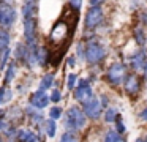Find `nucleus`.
<instances>
[{"mask_svg": "<svg viewBox=\"0 0 147 142\" xmlns=\"http://www.w3.org/2000/svg\"><path fill=\"white\" fill-rule=\"evenodd\" d=\"M70 22L67 21L65 17H60L57 22L54 24V27H52L51 33H49V46L54 47V49H59V47H62V49H67L68 44L63 43L65 41H68V38H70Z\"/></svg>", "mask_w": 147, "mask_h": 142, "instance_id": "1", "label": "nucleus"}, {"mask_svg": "<svg viewBox=\"0 0 147 142\" xmlns=\"http://www.w3.org/2000/svg\"><path fill=\"white\" fill-rule=\"evenodd\" d=\"M65 126L68 131H82L87 126V115L78 106H71L65 114Z\"/></svg>", "mask_w": 147, "mask_h": 142, "instance_id": "2", "label": "nucleus"}, {"mask_svg": "<svg viewBox=\"0 0 147 142\" xmlns=\"http://www.w3.org/2000/svg\"><path fill=\"white\" fill-rule=\"evenodd\" d=\"M84 57L89 63H100L106 57V49L96 41H89L84 49Z\"/></svg>", "mask_w": 147, "mask_h": 142, "instance_id": "3", "label": "nucleus"}, {"mask_svg": "<svg viewBox=\"0 0 147 142\" xmlns=\"http://www.w3.org/2000/svg\"><path fill=\"white\" fill-rule=\"evenodd\" d=\"M74 100L79 101L81 104H84L86 101H89L90 98H93V88L92 84H90V79H79L78 81V85L74 88Z\"/></svg>", "mask_w": 147, "mask_h": 142, "instance_id": "4", "label": "nucleus"}, {"mask_svg": "<svg viewBox=\"0 0 147 142\" xmlns=\"http://www.w3.org/2000/svg\"><path fill=\"white\" fill-rule=\"evenodd\" d=\"M18 13L11 3H0V27L10 28L16 22Z\"/></svg>", "mask_w": 147, "mask_h": 142, "instance_id": "5", "label": "nucleus"}, {"mask_svg": "<svg viewBox=\"0 0 147 142\" xmlns=\"http://www.w3.org/2000/svg\"><path fill=\"white\" fill-rule=\"evenodd\" d=\"M127 77V66L123 63H112L109 66L108 73H106V81L112 85L122 84V81H125Z\"/></svg>", "mask_w": 147, "mask_h": 142, "instance_id": "6", "label": "nucleus"}, {"mask_svg": "<svg viewBox=\"0 0 147 142\" xmlns=\"http://www.w3.org/2000/svg\"><path fill=\"white\" fill-rule=\"evenodd\" d=\"M82 110L84 114L87 115V118H92V120H96L101 117L103 114V104H101V100L98 96H93L90 98L89 101L82 104Z\"/></svg>", "mask_w": 147, "mask_h": 142, "instance_id": "7", "label": "nucleus"}, {"mask_svg": "<svg viewBox=\"0 0 147 142\" xmlns=\"http://www.w3.org/2000/svg\"><path fill=\"white\" fill-rule=\"evenodd\" d=\"M103 17H105V16H103L101 6H90L89 11L86 13V17H84V25H86V28L92 30V28L98 27V25L101 24Z\"/></svg>", "mask_w": 147, "mask_h": 142, "instance_id": "8", "label": "nucleus"}, {"mask_svg": "<svg viewBox=\"0 0 147 142\" xmlns=\"http://www.w3.org/2000/svg\"><path fill=\"white\" fill-rule=\"evenodd\" d=\"M49 103H51V100H49V96L46 95L45 90H36V92H32L29 96V104L30 106H33L35 109L41 110L45 109V107L49 106Z\"/></svg>", "mask_w": 147, "mask_h": 142, "instance_id": "9", "label": "nucleus"}, {"mask_svg": "<svg viewBox=\"0 0 147 142\" xmlns=\"http://www.w3.org/2000/svg\"><path fill=\"white\" fill-rule=\"evenodd\" d=\"M24 38H26L27 46L36 44V21H35V17L24 19Z\"/></svg>", "mask_w": 147, "mask_h": 142, "instance_id": "10", "label": "nucleus"}, {"mask_svg": "<svg viewBox=\"0 0 147 142\" xmlns=\"http://www.w3.org/2000/svg\"><path fill=\"white\" fill-rule=\"evenodd\" d=\"M123 90L130 95H134L141 90V81L136 74H130L123 81Z\"/></svg>", "mask_w": 147, "mask_h": 142, "instance_id": "11", "label": "nucleus"}, {"mask_svg": "<svg viewBox=\"0 0 147 142\" xmlns=\"http://www.w3.org/2000/svg\"><path fill=\"white\" fill-rule=\"evenodd\" d=\"M29 46H27V43H18L16 47H14V59L18 60V62H22L24 65H26L27 62V57H29Z\"/></svg>", "mask_w": 147, "mask_h": 142, "instance_id": "12", "label": "nucleus"}, {"mask_svg": "<svg viewBox=\"0 0 147 142\" xmlns=\"http://www.w3.org/2000/svg\"><path fill=\"white\" fill-rule=\"evenodd\" d=\"M26 115L29 117V120L33 123V125H41L43 126V122H45V117H43V114L40 112L38 109H35L33 106H29L26 109Z\"/></svg>", "mask_w": 147, "mask_h": 142, "instance_id": "13", "label": "nucleus"}, {"mask_svg": "<svg viewBox=\"0 0 147 142\" xmlns=\"http://www.w3.org/2000/svg\"><path fill=\"white\" fill-rule=\"evenodd\" d=\"M146 54L142 52V50H139V52H134L133 55L130 57V65L133 69H136V71H139V69H142L144 63H146Z\"/></svg>", "mask_w": 147, "mask_h": 142, "instance_id": "14", "label": "nucleus"}, {"mask_svg": "<svg viewBox=\"0 0 147 142\" xmlns=\"http://www.w3.org/2000/svg\"><path fill=\"white\" fill-rule=\"evenodd\" d=\"M16 73H18V63L16 62H10L7 66V71H5V85L11 84V82L14 81V77H16Z\"/></svg>", "mask_w": 147, "mask_h": 142, "instance_id": "15", "label": "nucleus"}, {"mask_svg": "<svg viewBox=\"0 0 147 142\" xmlns=\"http://www.w3.org/2000/svg\"><path fill=\"white\" fill-rule=\"evenodd\" d=\"M36 9H38V5H32V3H22V8H21V13H22L24 19H32L36 16Z\"/></svg>", "mask_w": 147, "mask_h": 142, "instance_id": "16", "label": "nucleus"}, {"mask_svg": "<svg viewBox=\"0 0 147 142\" xmlns=\"http://www.w3.org/2000/svg\"><path fill=\"white\" fill-rule=\"evenodd\" d=\"M55 129H57V125H55V120L52 118H45V122H43V131H45V134L48 136V137H54L55 136Z\"/></svg>", "mask_w": 147, "mask_h": 142, "instance_id": "17", "label": "nucleus"}, {"mask_svg": "<svg viewBox=\"0 0 147 142\" xmlns=\"http://www.w3.org/2000/svg\"><path fill=\"white\" fill-rule=\"evenodd\" d=\"M103 142H127V141H125L120 136V133H117L115 129H108V131L105 133Z\"/></svg>", "mask_w": 147, "mask_h": 142, "instance_id": "18", "label": "nucleus"}, {"mask_svg": "<svg viewBox=\"0 0 147 142\" xmlns=\"http://www.w3.org/2000/svg\"><path fill=\"white\" fill-rule=\"evenodd\" d=\"M134 41H136L139 46H144L147 41V35H146V30H144L141 25H138V27H134Z\"/></svg>", "mask_w": 147, "mask_h": 142, "instance_id": "19", "label": "nucleus"}, {"mask_svg": "<svg viewBox=\"0 0 147 142\" xmlns=\"http://www.w3.org/2000/svg\"><path fill=\"white\" fill-rule=\"evenodd\" d=\"M10 32L7 30V28H0V52L5 49H8V46H10Z\"/></svg>", "mask_w": 147, "mask_h": 142, "instance_id": "20", "label": "nucleus"}, {"mask_svg": "<svg viewBox=\"0 0 147 142\" xmlns=\"http://www.w3.org/2000/svg\"><path fill=\"white\" fill-rule=\"evenodd\" d=\"M54 85V74H51V73H48V74H45L41 77V81H40V90H49V88Z\"/></svg>", "mask_w": 147, "mask_h": 142, "instance_id": "21", "label": "nucleus"}, {"mask_svg": "<svg viewBox=\"0 0 147 142\" xmlns=\"http://www.w3.org/2000/svg\"><path fill=\"white\" fill-rule=\"evenodd\" d=\"M33 133L35 131H33V129H29V128H18V136H16L18 142H27Z\"/></svg>", "mask_w": 147, "mask_h": 142, "instance_id": "22", "label": "nucleus"}, {"mask_svg": "<svg viewBox=\"0 0 147 142\" xmlns=\"http://www.w3.org/2000/svg\"><path fill=\"white\" fill-rule=\"evenodd\" d=\"M117 117H119V112L115 107H108L105 110V122L106 123H115Z\"/></svg>", "mask_w": 147, "mask_h": 142, "instance_id": "23", "label": "nucleus"}, {"mask_svg": "<svg viewBox=\"0 0 147 142\" xmlns=\"http://www.w3.org/2000/svg\"><path fill=\"white\" fill-rule=\"evenodd\" d=\"M60 142H81V139L76 134V131H65L60 136Z\"/></svg>", "mask_w": 147, "mask_h": 142, "instance_id": "24", "label": "nucleus"}, {"mask_svg": "<svg viewBox=\"0 0 147 142\" xmlns=\"http://www.w3.org/2000/svg\"><path fill=\"white\" fill-rule=\"evenodd\" d=\"M62 114H63V110H62L60 106H52L51 109H49V118L59 120V118L62 117Z\"/></svg>", "mask_w": 147, "mask_h": 142, "instance_id": "25", "label": "nucleus"}, {"mask_svg": "<svg viewBox=\"0 0 147 142\" xmlns=\"http://www.w3.org/2000/svg\"><path fill=\"white\" fill-rule=\"evenodd\" d=\"M10 54H11L10 47L0 52V68H7V65H8V59H10Z\"/></svg>", "mask_w": 147, "mask_h": 142, "instance_id": "26", "label": "nucleus"}, {"mask_svg": "<svg viewBox=\"0 0 147 142\" xmlns=\"http://www.w3.org/2000/svg\"><path fill=\"white\" fill-rule=\"evenodd\" d=\"M76 85H78V76L74 74V73L68 74V77H67V87H68V90H74V88H76Z\"/></svg>", "mask_w": 147, "mask_h": 142, "instance_id": "27", "label": "nucleus"}, {"mask_svg": "<svg viewBox=\"0 0 147 142\" xmlns=\"http://www.w3.org/2000/svg\"><path fill=\"white\" fill-rule=\"evenodd\" d=\"M49 100H51L52 103H60V100H62V92L59 90V88H52L51 95H49Z\"/></svg>", "mask_w": 147, "mask_h": 142, "instance_id": "28", "label": "nucleus"}, {"mask_svg": "<svg viewBox=\"0 0 147 142\" xmlns=\"http://www.w3.org/2000/svg\"><path fill=\"white\" fill-rule=\"evenodd\" d=\"M115 131L120 133V134H122V133H125V123L122 122V117L120 115L117 117V120H115Z\"/></svg>", "mask_w": 147, "mask_h": 142, "instance_id": "29", "label": "nucleus"}, {"mask_svg": "<svg viewBox=\"0 0 147 142\" xmlns=\"http://www.w3.org/2000/svg\"><path fill=\"white\" fill-rule=\"evenodd\" d=\"M70 3V8L74 9V11H79L81 9V5H82V0H68Z\"/></svg>", "mask_w": 147, "mask_h": 142, "instance_id": "30", "label": "nucleus"}, {"mask_svg": "<svg viewBox=\"0 0 147 142\" xmlns=\"http://www.w3.org/2000/svg\"><path fill=\"white\" fill-rule=\"evenodd\" d=\"M7 85H2L0 87V106H3L5 104V95H7Z\"/></svg>", "mask_w": 147, "mask_h": 142, "instance_id": "31", "label": "nucleus"}, {"mask_svg": "<svg viewBox=\"0 0 147 142\" xmlns=\"http://www.w3.org/2000/svg\"><path fill=\"white\" fill-rule=\"evenodd\" d=\"M139 118H141V122H147V107H144L139 112Z\"/></svg>", "mask_w": 147, "mask_h": 142, "instance_id": "32", "label": "nucleus"}, {"mask_svg": "<svg viewBox=\"0 0 147 142\" xmlns=\"http://www.w3.org/2000/svg\"><path fill=\"white\" fill-rule=\"evenodd\" d=\"M11 100H13V92L8 88V90H7V95H5V104H8Z\"/></svg>", "mask_w": 147, "mask_h": 142, "instance_id": "33", "label": "nucleus"}, {"mask_svg": "<svg viewBox=\"0 0 147 142\" xmlns=\"http://www.w3.org/2000/svg\"><path fill=\"white\" fill-rule=\"evenodd\" d=\"M106 0H89V3L92 6H101V3H105Z\"/></svg>", "mask_w": 147, "mask_h": 142, "instance_id": "34", "label": "nucleus"}, {"mask_svg": "<svg viewBox=\"0 0 147 142\" xmlns=\"http://www.w3.org/2000/svg\"><path fill=\"white\" fill-rule=\"evenodd\" d=\"M142 74H144V77H146V81H147V60H146V63H144V66H142Z\"/></svg>", "mask_w": 147, "mask_h": 142, "instance_id": "35", "label": "nucleus"}, {"mask_svg": "<svg viewBox=\"0 0 147 142\" xmlns=\"http://www.w3.org/2000/svg\"><path fill=\"white\" fill-rule=\"evenodd\" d=\"M26 3H32V5H38V0H24Z\"/></svg>", "mask_w": 147, "mask_h": 142, "instance_id": "36", "label": "nucleus"}, {"mask_svg": "<svg viewBox=\"0 0 147 142\" xmlns=\"http://www.w3.org/2000/svg\"><path fill=\"white\" fill-rule=\"evenodd\" d=\"M141 19H142V24H147V14H146V13L142 14V17H141Z\"/></svg>", "mask_w": 147, "mask_h": 142, "instance_id": "37", "label": "nucleus"}, {"mask_svg": "<svg viewBox=\"0 0 147 142\" xmlns=\"http://www.w3.org/2000/svg\"><path fill=\"white\" fill-rule=\"evenodd\" d=\"M13 0H0V3H11Z\"/></svg>", "mask_w": 147, "mask_h": 142, "instance_id": "38", "label": "nucleus"}, {"mask_svg": "<svg viewBox=\"0 0 147 142\" xmlns=\"http://www.w3.org/2000/svg\"><path fill=\"white\" fill-rule=\"evenodd\" d=\"M136 142H146V141H144V139H141V137H139V139H136Z\"/></svg>", "mask_w": 147, "mask_h": 142, "instance_id": "39", "label": "nucleus"}, {"mask_svg": "<svg viewBox=\"0 0 147 142\" xmlns=\"http://www.w3.org/2000/svg\"><path fill=\"white\" fill-rule=\"evenodd\" d=\"M144 141H146V142H147V136H146V139H144Z\"/></svg>", "mask_w": 147, "mask_h": 142, "instance_id": "40", "label": "nucleus"}, {"mask_svg": "<svg viewBox=\"0 0 147 142\" xmlns=\"http://www.w3.org/2000/svg\"><path fill=\"white\" fill-rule=\"evenodd\" d=\"M0 142H3V141H2V137H0Z\"/></svg>", "mask_w": 147, "mask_h": 142, "instance_id": "41", "label": "nucleus"}, {"mask_svg": "<svg viewBox=\"0 0 147 142\" xmlns=\"http://www.w3.org/2000/svg\"><path fill=\"white\" fill-rule=\"evenodd\" d=\"M0 69H2V68H0Z\"/></svg>", "mask_w": 147, "mask_h": 142, "instance_id": "42", "label": "nucleus"}]
</instances>
